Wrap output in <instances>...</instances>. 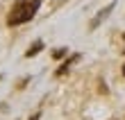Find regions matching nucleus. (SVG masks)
<instances>
[{"mask_svg":"<svg viewBox=\"0 0 125 120\" xmlns=\"http://www.w3.org/2000/svg\"><path fill=\"white\" fill-rule=\"evenodd\" d=\"M39 7H41L39 0H16V2L11 5L9 16H7V25L16 27V25H23L27 20H32L34 14L39 11Z\"/></svg>","mask_w":125,"mask_h":120,"instance_id":"1","label":"nucleus"},{"mask_svg":"<svg viewBox=\"0 0 125 120\" xmlns=\"http://www.w3.org/2000/svg\"><path fill=\"white\" fill-rule=\"evenodd\" d=\"M112 9H114V2H112V5H107V7H105V9H102V11L98 14V16H95V18L91 20V25H89V27H91V29H95V27H98V25H100V20H105V18L109 16V11H112Z\"/></svg>","mask_w":125,"mask_h":120,"instance_id":"2","label":"nucleus"},{"mask_svg":"<svg viewBox=\"0 0 125 120\" xmlns=\"http://www.w3.org/2000/svg\"><path fill=\"white\" fill-rule=\"evenodd\" d=\"M41 50H43V43H41V41H36V43H34V46H32L30 50H27V52H25V57H27V59H30V57H36V55H39V52H41Z\"/></svg>","mask_w":125,"mask_h":120,"instance_id":"3","label":"nucleus"},{"mask_svg":"<svg viewBox=\"0 0 125 120\" xmlns=\"http://www.w3.org/2000/svg\"><path fill=\"white\" fill-rule=\"evenodd\" d=\"M66 52H68L66 48H59V50H55V52H52V57H55V59H62V57L66 55Z\"/></svg>","mask_w":125,"mask_h":120,"instance_id":"4","label":"nucleus"},{"mask_svg":"<svg viewBox=\"0 0 125 120\" xmlns=\"http://www.w3.org/2000/svg\"><path fill=\"white\" fill-rule=\"evenodd\" d=\"M123 75H125V68H123Z\"/></svg>","mask_w":125,"mask_h":120,"instance_id":"5","label":"nucleus"}]
</instances>
